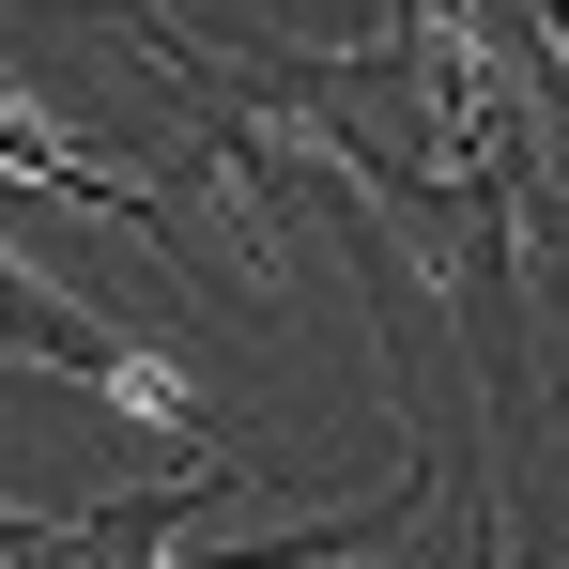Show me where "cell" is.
Returning <instances> with one entry per match:
<instances>
[{
	"label": "cell",
	"mask_w": 569,
	"mask_h": 569,
	"mask_svg": "<svg viewBox=\"0 0 569 569\" xmlns=\"http://www.w3.org/2000/svg\"><path fill=\"white\" fill-rule=\"evenodd\" d=\"M539 47H555V62H569V0H539Z\"/></svg>",
	"instance_id": "3"
},
{
	"label": "cell",
	"mask_w": 569,
	"mask_h": 569,
	"mask_svg": "<svg viewBox=\"0 0 569 569\" xmlns=\"http://www.w3.org/2000/svg\"><path fill=\"white\" fill-rule=\"evenodd\" d=\"M0 170L16 186H62V200H93V216H123V231H170V200H139V186H108L93 154L62 139V123H31V108H0Z\"/></svg>",
	"instance_id": "2"
},
{
	"label": "cell",
	"mask_w": 569,
	"mask_h": 569,
	"mask_svg": "<svg viewBox=\"0 0 569 569\" xmlns=\"http://www.w3.org/2000/svg\"><path fill=\"white\" fill-rule=\"evenodd\" d=\"M0 370H62V385H108V400H139V416H186V370H170V355L108 339L93 308H78L62 278H31V262H0Z\"/></svg>",
	"instance_id": "1"
}]
</instances>
